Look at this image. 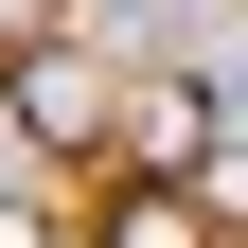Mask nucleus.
Returning <instances> with one entry per match:
<instances>
[{"instance_id":"2","label":"nucleus","mask_w":248,"mask_h":248,"mask_svg":"<svg viewBox=\"0 0 248 248\" xmlns=\"http://www.w3.org/2000/svg\"><path fill=\"white\" fill-rule=\"evenodd\" d=\"M195 142H213V177L248 195V18H231L213 53H195Z\"/></svg>"},{"instance_id":"3","label":"nucleus","mask_w":248,"mask_h":248,"mask_svg":"<svg viewBox=\"0 0 248 248\" xmlns=\"http://www.w3.org/2000/svg\"><path fill=\"white\" fill-rule=\"evenodd\" d=\"M107 248H213V213L177 195V177H124L107 195Z\"/></svg>"},{"instance_id":"6","label":"nucleus","mask_w":248,"mask_h":248,"mask_svg":"<svg viewBox=\"0 0 248 248\" xmlns=\"http://www.w3.org/2000/svg\"><path fill=\"white\" fill-rule=\"evenodd\" d=\"M213 248H231V231H213Z\"/></svg>"},{"instance_id":"4","label":"nucleus","mask_w":248,"mask_h":248,"mask_svg":"<svg viewBox=\"0 0 248 248\" xmlns=\"http://www.w3.org/2000/svg\"><path fill=\"white\" fill-rule=\"evenodd\" d=\"M53 18H71V0H0V71H18V53H36Z\"/></svg>"},{"instance_id":"1","label":"nucleus","mask_w":248,"mask_h":248,"mask_svg":"<svg viewBox=\"0 0 248 248\" xmlns=\"http://www.w3.org/2000/svg\"><path fill=\"white\" fill-rule=\"evenodd\" d=\"M107 107H124V71L89 36H36L18 71H0V124H18V142H107Z\"/></svg>"},{"instance_id":"5","label":"nucleus","mask_w":248,"mask_h":248,"mask_svg":"<svg viewBox=\"0 0 248 248\" xmlns=\"http://www.w3.org/2000/svg\"><path fill=\"white\" fill-rule=\"evenodd\" d=\"M18 177H36V142H18V124H0V195H18Z\"/></svg>"}]
</instances>
